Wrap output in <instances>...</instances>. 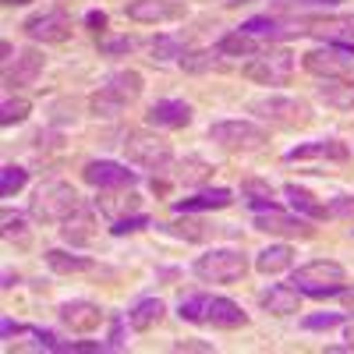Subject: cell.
<instances>
[{
    "mask_svg": "<svg viewBox=\"0 0 354 354\" xmlns=\"http://www.w3.org/2000/svg\"><path fill=\"white\" fill-rule=\"evenodd\" d=\"M177 315L185 322H195V326H213V330H241L252 322V315L234 301V298H223V294H185L177 301Z\"/></svg>",
    "mask_w": 354,
    "mask_h": 354,
    "instance_id": "6da1fadb",
    "label": "cell"
},
{
    "mask_svg": "<svg viewBox=\"0 0 354 354\" xmlns=\"http://www.w3.org/2000/svg\"><path fill=\"white\" fill-rule=\"evenodd\" d=\"M245 110L262 121L266 128H280V131H294L315 121V110L301 100V96H287V93H266V96H252L245 103Z\"/></svg>",
    "mask_w": 354,
    "mask_h": 354,
    "instance_id": "7a4b0ae2",
    "label": "cell"
},
{
    "mask_svg": "<svg viewBox=\"0 0 354 354\" xmlns=\"http://www.w3.org/2000/svg\"><path fill=\"white\" fill-rule=\"evenodd\" d=\"M209 142H216L223 153L234 156H248V153H262L270 142V128L255 117H223V121L209 124Z\"/></svg>",
    "mask_w": 354,
    "mask_h": 354,
    "instance_id": "3957f363",
    "label": "cell"
},
{
    "mask_svg": "<svg viewBox=\"0 0 354 354\" xmlns=\"http://www.w3.org/2000/svg\"><path fill=\"white\" fill-rule=\"evenodd\" d=\"M121 149L124 160L138 170H153V174H167V167L177 160L174 156V145L156 131V128H131L121 138Z\"/></svg>",
    "mask_w": 354,
    "mask_h": 354,
    "instance_id": "277c9868",
    "label": "cell"
},
{
    "mask_svg": "<svg viewBox=\"0 0 354 354\" xmlns=\"http://www.w3.org/2000/svg\"><path fill=\"white\" fill-rule=\"evenodd\" d=\"M248 270H252L248 255L230 245H213L192 262V277H198L202 283H238L245 280Z\"/></svg>",
    "mask_w": 354,
    "mask_h": 354,
    "instance_id": "5b68a950",
    "label": "cell"
},
{
    "mask_svg": "<svg viewBox=\"0 0 354 354\" xmlns=\"http://www.w3.org/2000/svg\"><path fill=\"white\" fill-rule=\"evenodd\" d=\"M294 71H298V61L287 46H262L255 57L241 64V75L255 85H266V88H280V85H290Z\"/></svg>",
    "mask_w": 354,
    "mask_h": 354,
    "instance_id": "8992f818",
    "label": "cell"
},
{
    "mask_svg": "<svg viewBox=\"0 0 354 354\" xmlns=\"http://www.w3.org/2000/svg\"><path fill=\"white\" fill-rule=\"evenodd\" d=\"M75 205H82L78 198V188L71 181H46L32 192V198H28V220L36 223H61Z\"/></svg>",
    "mask_w": 354,
    "mask_h": 354,
    "instance_id": "52a82bcc",
    "label": "cell"
},
{
    "mask_svg": "<svg viewBox=\"0 0 354 354\" xmlns=\"http://www.w3.org/2000/svg\"><path fill=\"white\" fill-rule=\"evenodd\" d=\"M255 230L262 234H273V238H283V241H312L315 238V220L294 213V209H266V213H255L252 220Z\"/></svg>",
    "mask_w": 354,
    "mask_h": 354,
    "instance_id": "ba28073f",
    "label": "cell"
},
{
    "mask_svg": "<svg viewBox=\"0 0 354 354\" xmlns=\"http://www.w3.org/2000/svg\"><path fill=\"white\" fill-rule=\"evenodd\" d=\"M25 36L32 43H43V46H57V43H68L71 39V15L64 8H46V11H36L21 21Z\"/></svg>",
    "mask_w": 354,
    "mask_h": 354,
    "instance_id": "9c48e42d",
    "label": "cell"
},
{
    "mask_svg": "<svg viewBox=\"0 0 354 354\" xmlns=\"http://www.w3.org/2000/svg\"><path fill=\"white\" fill-rule=\"evenodd\" d=\"M131 163L117 160H88L82 167V181L96 192H117V188H138V170H128Z\"/></svg>",
    "mask_w": 354,
    "mask_h": 354,
    "instance_id": "30bf717a",
    "label": "cell"
},
{
    "mask_svg": "<svg viewBox=\"0 0 354 354\" xmlns=\"http://www.w3.org/2000/svg\"><path fill=\"white\" fill-rule=\"evenodd\" d=\"M351 61H354V57H347L333 43H319V46L301 53V68L312 78H344V75H351Z\"/></svg>",
    "mask_w": 354,
    "mask_h": 354,
    "instance_id": "8fae6325",
    "label": "cell"
},
{
    "mask_svg": "<svg viewBox=\"0 0 354 354\" xmlns=\"http://www.w3.org/2000/svg\"><path fill=\"white\" fill-rule=\"evenodd\" d=\"M57 319H61V326L68 333H96L103 322H106V312L96 305V301H88V298H71V301H61L57 305Z\"/></svg>",
    "mask_w": 354,
    "mask_h": 354,
    "instance_id": "7c38bea8",
    "label": "cell"
},
{
    "mask_svg": "<svg viewBox=\"0 0 354 354\" xmlns=\"http://www.w3.org/2000/svg\"><path fill=\"white\" fill-rule=\"evenodd\" d=\"M124 15L135 25H170V21H185L188 8L185 0H128Z\"/></svg>",
    "mask_w": 354,
    "mask_h": 354,
    "instance_id": "4fadbf2b",
    "label": "cell"
},
{
    "mask_svg": "<svg viewBox=\"0 0 354 354\" xmlns=\"http://www.w3.org/2000/svg\"><path fill=\"white\" fill-rule=\"evenodd\" d=\"M57 230H61V241L68 248H88L96 241V234H100V223H96V205H75V209L57 223Z\"/></svg>",
    "mask_w": 354,
    "mask_h": 354,
    "instance_id": "5bb4252c",
    "label": "cell"
},
{
    "mask_svg": "<svg viewBox=\"0 0 354 354\" xmlns=\"http://www.w3.org/2000/svg\"><path fill=\"white\" fill-rule=\"evenodd\" d=\"M160 234H170V238H177V241H188V245H205V241H213L216 234H238V230H227V227H209L205 220H198V213H177V220L174 223H153Z\"/></svg>",
    "mask_w": 354,
    "mask_h": 354,
    "instance_id": "9a60e30c",
    "label": "cell"
},
{
    "mask_svg": "<svg viewBox=\"0 0 354 354\" xmlns=\"http://www.w3.org/2000/svg\"><path fill=\"white\" fill-rule=\"evenodd\" d=\"M290 283L298 287L301 294L312 290V287H326V283H347V270L333 259H312V262H301L290 270Z\"/></svg>",
    "mask_w": 354,
    "mask_h": 354,
    "instance_id": "2e32d148",
    "label": "cell"
},
{
    "mask_svg": "<svg viewBox=\"0 0 354 354\" xmlns=\"http://www.w3.org/2000/svg\"><path fill=\"white\" fill-rule=\"evenodd\" d=\"M195 121V106L188 100H156L149 110H145V128L156 131H181Z\"/></svg>",
    "mask_w": 354,
    "mask_h": 354,
    "instance_id": "e0dca14e",
    "label": "cell"
},
{
    "mask_svg": "<svg viewBox=\"0 0 354 354\" xmlns=\"http://www.w3.org/2000/svg\"><path fill=\"white\" fill-rule=\"evenodd\" d=\"M308 160H330V163H347L351 160V145L344 138H312L298 142L294 149L283 153V163H308Z\"/></svg>",
    "mask_w": 354,
    "mask_h": 354,
    "instance_id": "ac0fdd59",
    "label": "cell"
},
{
    "mask_svg": "<svg viewBox=\"0 0 354 354\" xmlns=\"http://www.w3.org/2000/svg\"><path fill=\"white\" fill-rule=\"evenodd\" d=\"M308 25L305 32L319 36V43H333L340 46L347 57H354V15H340V18H308L301 21Z\"/></svg>",
    "mask_w": 354,
    "mask_h": 354,
    "instance_id": "d6986e66",
    "label": "cell"
},
{
    "mask_svg": "<svg viewBox=\"0 0 354 354\" xmlns=\"http://www.w3.org/2000/svg\"><path fill=\"white\" fill-rule=\"evenodd\" d=\"M43 68H46V57H43V50H36V46H25V50H18V57L4 68V85L8 88H25V85H36V78L43 75Z\"/></svg>",
    "mask_w": 354,
    "mask_h": 354,
    "instance_id": "ffe728a7",
    "label": "cell"
},
{
    "mask_svg": "<svg viewBox=\"0 0 354 354\" xmlns=\"http://www.w3.org/2000/svg\"><path fill=\"white\" fill-rule=\"evenodd\" d=\"M227 205H234V192L230 188H198V192H192L188 198H177V202H170V209H174V216L177 213H216V209H227Z\"/></svg>",
    "mask_w": 354,
    "mask_h": 354,
    "instance_id": "44dd1931",
    "label": "cell"
},
{
    "mask_svg": "<svg viewBox=\"0 0 354 354\" xmlns=\"http://www.w3.org/2000/svg\"><path fill=\"white\" fill-rule=\"evenodd\" d=\"M167 177L174 185H181L188 192H198L213 181V163L209 160H202V156H185V160H174L167 167Z\"/></svg>",
    "mask_w": 354,
    "mask_h": 354,
    "instance_id": "7402d4cb",
    "label": "cell"
},
{
    "mask_svg": "<svg viewBox=\"0 0 354 354\" xmlns=\"http://www.w3.org/2000/svg\"><path fill=\"white\" fill-rule=\"evenodd\" d=\"M259 301L270 315H298L301 305H305V294L287 280V283H270L259 294Z\"/></svg>",
    "mask_w": 354,
    "mask_h": 354,
    "instance_id": "603a6c76",
    "label": "cell"
},
{
    "mask_svg": "<svg viewBox=\"0 0 354 354\" xmlns=\"http://www.w3.org/2000/svg\"><path fill=\"white\" fill-rule=\"evenodd\" d=\"M43 255H46L50 273H57V277H78V273H96L100 270L96 259L78 255V248H46Z\"/></svg>",
    "mask_w": 354,
    "mask_h": 354,
    "instance_id": "cb8c5ba5",
    "label": "cell"
},
{
    "mask_svg": "<svg viewBox=\"0 0 354 354\" xmlns=\"http://www.w3.org/2000/svg\"><path fill=\"white\" fill-rule=\"evenodd\" d=\"M280 192H283V198H287V209L301 213V216H308V220H315V223L330 220L326 202H319V195H312L305 185H298V181H287Z\"/></svg>",
    "mask_w": 354,
    "mask_h": 354,
    "instance_id": "d4e9b609",
    "label": "cell"
},
{
    "mask_svg": "<svg viewBox=\"0 0 354 354\" xmlns=\"http://www.w3.org/2000/svg\"><path fill=\"white\" fill-rule=\"evenodd\" d=\"M96 209L113 223L121 216H131V213H142V195L135 188H117V192H100L96 198Z\"/></svg>",
    "mask_w": 354,
    "mask_h": 354,
    "instance_id": "484cf974",
    "label": "cell"
},
{
    "mask_svg": "<svg viewBox=\"0 0 354 354\" xmlns=\"http://www.w3.org/2000/svg\"><path fill=\"white\" fill-rule=\"evenodd\" d=\"M315 100L330 110H354V78H319L315 85Z\"/></svg>",
    "mask_w": 354,
    "mask_h": 354,
    "instance_id": "4316f807",
    "label": "cell"
},
{
    "mask_svg": "<svg viewBox=\"0 0 354 354\" xmlns=\"http://www.w3.org/2000/svg\"><path fill=\"white\" fill-rule=\"evenodd\" d=\"M124 315H128V326L131 330L145 333V330H153V326H160V322H163L167 305H163V298H156V294H145V298L131 301V308Z\"/></svg>",
    "mask_w": 354,
    "mask_h": 354,
    "instance_id": "83f0119b",
    "label": "cell"
},
{
    "mask_svg": "<svg viewBox=\"0 0 354 354\" xmlns=\"http://www.w3.org/2000/svg\"><path fill=\"white\" fill-rule=\"evenodd\" d=\"M181 71L185 75H213V71H230V61L216 50V46H198V50H188L181 61Z\"/></svg>",
    "mask_w": 354,
    "mask_h": 354,
    "instance_id": "f1b7e54d",
    "label": "cell"
},
{
    "mask_svg": "<svg viewBox=\"0 0 354 354\" xmlns=\"http://www.w3.org/2000/svg\"><path fill=\"white\" fill-rule=\"evenodd\" d=\"M255 270L262 277H277V273H290L294 270V248L287 241H273V245H266L262 252H255Z\"/></svg>",
    "mask_w": 354,
    "mask_h": 354,
    "instance_id": "f546056e",
    "label": "cell"
},
{
    "mask_svg": "<svg viewBox=\"0 0 354 354\" xmlns=\"http://www.w3.org/2000/svg\"><path fill=\"white\" fill-rule=\"evenodd\" d=\"M188 36L185 32H156L149 39V61L153 64H170V61H181L188 53Z\"/></svg>",
    "mask_w": 354,
    "mask_h": 354,
    "instance_id": "4dcf8cb0",
    "label": "cell"
},
{
    "mask_svg": "<svg viewBox=\"0 0 354 354\" xmlns=\"http://www.w3.org/2000/svg\"><path fill=\"white\" fill-rule=\"evenodd\" d=\"M100 85L113 88V93L121 96V100H124L128 106H131V103H135V100H138V96L145 93V78H142V75H138L135 68H117V71H110V75H106V78H103Z\"/></svg>",
    "mask_w": 354,
    "mask_h": 354,
    "instance_id": "1f68e13d",
    "label": "cell"
},
{
    "mask_svg": "<svg viewBox=\"0 0 354 354\" xmlns=\"http://www.w3.org/2000/svg\"><path fill=\"white\" fill-rule=\"evenodd\" d=\"M273 185L262 181V177H245L241 181V198L252 213H266V209H280V202L273 198Z\"/></svg>",
    "mask_w": 354,
    "mask_h": 354,
    "instance_id": "d6a6232c",
    "label": "cell"
},
{
    "mask_svg": "<svg viewBox=\"0 0 354 354\" xmlns=\"http://www.w3.org/2000/svg\"><path fill=\"white\" fill-rule=\"evenodd\" d=\"M213 46L227 57V61H230V57H255V53L262 50V43H259L255 36L241 32V28H230V32H223Z\"/></svg>",
    "mask_w": 354,
    "mask_h": 354,
    "instance_id": "836d02e7",
    "label": "cell"
},
{
    "mask_svg": "<svg viewBox=\"0 0 354 354\" xmlns=\"http://www.w3.org/2000/svg\"><path fill=\"white\" fill-rule=\"evenodd\" d=\"M128 110V103L113 93V88H106V85H100V88H93L88 93V113L93 117H103V121H113V117H121Z\"/></svg>",
    "mask_w": 354,
    "mask_h": 354,
    "instance_id": "e575fe53",
    "label": "cell"
},
{
    "mask_svg": "<svg viewBox=\"0 0 354 354\" xmlns=\"http://www.w3.org/2000/svg\"><path fill=\"white\" fill-rule=\"evenodd\" d=\"M351 315L354 312H312L301 319V330L305 333H330V330H340Z\"/></svg>",
    "mask_w": 354,
    "mask_h": 354,
    "instance_id": "d590c367",
    "label": "cell"
},
{
    "mask_svg": "<svg viewBox=\"0 0 354 354\" xmlns=\"http://www.w3.org/2000/svg\"><path fill=\"white\" fill-rule=\"evenodd\" d=\"M28 113H32V103H28L25 96H4V103H0V124L4 128H18L28 121Z\"/></svg>",
    "mask_w": 354,
    "mask_h": 354,
    "instance_id": "8d00e7d4",
    "label": "cell"
},
{
    "mask_svg": "<svg viewBox=\"0 0 354 354\" xmlns=\"http://www.w3.org/2000/svg\"><path fill=\"white\" fill-rule=\"evenodd\" d=\"M25 185H28V170L18 167V163H4V170H0V195L15 198Z\"/></svg>",
    "mask_w": 354,
    "mask_h": 354,
    "instance_id": "74e56055",
    "label": "cell"
},
{
    "mask_svg": "<svg viewBox=\"0 0 354 354\" xmlns=\"http://www.w3.org/2000/svg\"><path fill=\"white\" fill-rule=\"evenodd\" d=\"M156 220L149 213H131V216H121L110 223V238H128V234H138V230H149Z\"/></svg>",
    "mask_w": 354,
    "mask_h": 354,
    "instance_id": "f35d334b",
    "label": "cell"
},
{
    "mask_svg": "<svg viewBox=\"0 0 354 354\" xmlns=\"http://www.w3.org/2000/svg\"><path fill=\"white\" fill-rule=\"evenodd\" d=\"M0 220H4V238H8V241H18V245L25 248L28 238H32V230H28V220H25L21 213H11V209H4V216H0Z\"/></svg>",
    "mask_w": 354,
    "mask_h": 354,
    "instance_id": "ab89813d",
    "label": "cell"
},
{
    "mask_svg": "<svg viewBox=\"0 0 354 354\" xmlns=\"http://www.w3.org/2000/svg\"><path fill=\"white\" fill-rule=\"evenodd\" d=\"M96 46H100L103 57H124V53H131L138 46V36H128V32L124 36H103Z\"/></svg>",
    "mask_w": 354,
    "mask_h": 354,
    "instance_id": "60d3db41",
    "label": "cell"
},
{
    "mask_svg": "<svg viewBox=\"0 0 354 354\" xmlns=\"http://www.w3.org/2000/svg\"><path fill=\"white\" fill-rule=\"evenodd\" d=\"M330 209V220H344V223H354V195H333L326 202Z\"/></svg>",
    "mask_w": 354,
    "mask_h": 354,
    "instance_id": "b9f144b4",
    "label": "cell"
},
{
    "mask_svg": "<svg viewBox=\"0 0 354 354\" xmlns=\"http://www.w3.org/2000/svg\"><path fill=\"white\" fill-rule=\"evenodd\" d=\"M124 326H128V315H110V337L103 340L106 351H124L128 340H124Z\"/></svg>",
    "mask_w": 354,
    "mask_h": 354,
    "instance_id": "7bdbcfd3",
    "label": "cell"
},
{
    "mask_svg": "<svg viewBox=\"0 0 354 354\" xmlns=\"http://www.w3.org/2000/svg\"><path fill=\"white\" fill-rule=\"evenodd\" d=\"M82 25L88 28V32H96V36H106V28H110V15H106V11H100V8H93V11H85Z\"/></svg>",
    "mask_w": 354,
    "mask_h": 354,
    "instance_id": "ee69618b",
    "label": "cell"
},
{
    "mask_svg": "<svg viewBox=\"0 0 354 354\" xmlns=\"http://www.w3.org/2000/svg\"><path fill=\"white\" fill-rule=\"evenodd\" d=\"M340 330H344V340H340V344H326V351H330V354H340V351H351V354H354V315L344 322Z\"/></svg>",
    "mask_w": 354,
    "mask_h": 354,
    "instance_id": "f6af8a7d",
    "label": "cell"
},
{
    "mask_svg": "<svg viewBox=\"0 0 354 354\" xmlns=\"http://www.w3.org/2000/svg\"><path fill=\"white\" fill-rule=\"evenodd\" d=\"M21 333H28V326L15 322L11 315H4V319H0V337H4V340H11V337H21Z\"/></svg>",
    "mask_w": 354,
    "mask_h": 354,
    "instance_id": "bcb514c9",
    "label": "cell"
},
{
    "mask_svg": "<svg viewBox=\"0 0 354 354\" xmlns=\"http://www.w3.org/2000/svg\"><path fill=\"white\" fill-rule=\"evenodd\" d=\"M149 188H153V195L167 198V195H170V188H174V181H170V177H160V174H153V177H149Z\"/></svg>",
    "mask_w": 354,
    "mask_h": 354,
    "instance_id": "7dc6e473",
    "label": "cell"
},
{
    "mask_svg": "<svg viewBox=\"0 0 354 354\" xmlns=\"http://www.w3.org/2000/svg\"><path fill=\"white\" fill-rule=\"evenodd\" d=\"M174 351H205V354H209V351H216V347H213L209 340H177Z\"/></svg>",
    "mask_w": 354,
    "mask_h": 354,
    "instance_id": "c3c4849f",
    "label": "cell"
},
{
    "mask_svg": "<svg viewBox=\"0 0 354 354\" xmlns=\"http://www.w3.org/2000/svg\"><path fill=\"white\" fill-rule=\"evenodd\" d=\"M15 57H18V50L11 46V39H4V43H0V64H4V68H8V64L15 61Z\"/></svg>",
    "mask_w": 354,
    "mask_h": 354,
    "instance_id": "681fc988",
    "label": "cell"
},
{
    "mask_svg": "<svg viewBox=\"0 0 354 354\" xmlns=\"http://www.w3.org/2000/svg\"><path fill=\"white\" fill-rule=\"evenodd\" d=\"M220 8H241V4H255V0H216Z\"/></svg>",
    "mask_w": 354,
    "mask_h": 354,
    "instance_id": "f907efd6",
    "label": "cell"
},
{
    "mask_svg": "<svg viewBox=\"0 0 354 354\" xmlns=\"http://www.w3.org/2000/svg\"><path fill=\"white\" fill-rule=\"evenodd\" d=\"M305 4H319V8H340L344 0H305Z\"/></svg>",
    "mask_w": 354,
    "mask_h": 354,
    "instance_id": "816d5d0a",
    "label": "cell"
},
{
    "mask_svg": "<svg viewBox=\"0 0 354 354\" xmlns=\"http://www.w3.org/2000/svg\"><path fill=\"white\" fill-rule=\"evenodd\" d=\"M15 283H18V273H11V270H8V273H4V290H11Z\"/></svg>",
    "mask_w": 354,
    "mask_h": 354,
    "instance_id": "f5cc1de1",
    "label": "cell"
},
{
    "mask_svg": "<svg viewBox=\"0 0 354 354\" xmlns=\"http://www.w3.org/2000/svg\"><path fill=\"white\" fill-rule=\"evenodd\" d=\"M8 8H25V4H32V0H4Z\"/></svg>",
    "mask_w": 354,
    "mask_h": 354,
    "instance_id": "db71d44e",
    "label": "cell"
}]
</instances>
